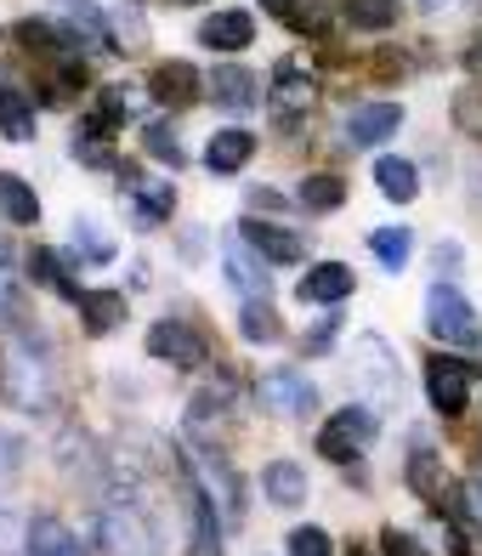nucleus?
Instances as JSON below:
<instances>
[{"instance_id": "obj_5", "label": "nucleus", "mask_w": 482, "mask_h": 556, "mask_svg": "<svg viewBox=\"0 0 482 556\" xmlns=\"http://www.w3.org/2000/svg\"><path fill=\"white\" fill-rule=\"evenodd\" d=\"M97 545L109 556H160V534L137 505H103L97 511Z\"/></svg>"}, {"instance_id": "obj_40", "label": "nucleus", "mask_w": 482, "mask_h": 556, "mask_svg": "<svg viewBox=\"0 0 482 556\" xmlns=\"http://www.w3.org/2000/svg\"><path fill=\"white\" fill-rule=\"evenodd\" d=\"M74 244H80L91 262H109L114 256V244L103 239V227H97V222H74Z\"/></svg>"}, {"instance_id": "obj_43", "label": "nucleus", "mask_w": 482, "mask_h": 556, "mask_svg": "<svg viewBox=\"0 0 482 556\" xmlns=\"http://www.w3.org/2000/svg\"><path fill=\"white\" fill-rule=\"evenodd\" d=\"M12 301V256H7V244H0V307Z\"/></svg>"}, {"instance_id": "obj_35", "label": "nucleus", "mask_w": 482, "mask_h": 556, "mask_svg": "<svg viewBox=\"0 0 482 556\" xmlns=\"http://www.w3.org/2000/svg\"><path fill=\"white\" fill-rule=\"evenodd\" d=\"M284 551H290V556H335V545H329V534H324L318 522H307V528H290Z\"/></svg>"}, {"instance_id": "obj_24", "label": "nucleus", "mask_w": 482, "mask_h": 556, "mask_svg": "<svg viewBox=\"0 0 482 556\" xmlns=\"http://www.w3.org/2000/svg\"><path fill=\"white\" fill-rule=\"evenodd\" d=\"M375 182H380V193H386V199H397V205H409V199L420 193V170H415L409 160L386 154V160H375Z\"/></svg>"}, {"instance_id": "obj_19", "label": "nucleus", "mask_w": 482, "mask_h": 556, "mask_svg": "<svg viewBox=\"0 0 482 556\" xmlns=\"http://www.w3.org/2000/svg\"><path fill=\"white\" fill-rule=\"evenodd\" d=\"M250 35H256V17L250 12H216L199 23V40L211 46V52H244Z\"/></svg>"}, {"instance_id": "obj_31", "label": "nucleus", "mask_w": 482, "mask_h": 556, "mask_svg": "<svg viewBox=\"0 0 482 556\" xmlns=\"http://www.w3.org/2000/svg\"><path fill=\"white\" fill-rule=\"evenodd\" d=\"M420 545H426V556H466L460 528L443 522V517H426V522H420Z\"/></svg>"}, {"instance_id": "obj_47", "label": "nucleus", "mask_w": 482, "mask_h": 556, "mask_svg": "<svg viewBox=\"0 0 482 556\" xmlns=\"http://www.w3.org/2000/svg\"><path fill=\"white\" fill-rule=\"evenodd\" d=\"M420 7H426V12H437V7H443V0H420Z\"/></svg>"}, {"instance_id": "obj_45", "label": "nucleus", "mask_w": 482, "mask_h": 556, "mask_svg": "<svg viewBox=\"0 0 482 556\" xmlns=\"http://www.w3.org/2000/svg\"><path fill=\"white\" fill-rule=\"evenodd\" d=\"M250 205H256V211H278V205H284V199H278V193H262V188H256V193H250Z\"/></svg>"}, {"instance_id": "obj_20", "label": "nucleus", "mask_w": 482, "mask_h": 556, "mask_svg": "<svg viewBox=\"0 0 482 556\" xmlns=\"http://www.w3.org/2000/svg\"><path fill=\"white\" fill-rule=\"evenodd\" d=\"M250 154H256V137H250V131H216L211 148H205V165L216 176H233V170L250 165Z\"/></svg>"}, {"instance_id": "obj_2", "label": "nucleus", "mask_w": 482, "mask_h": 556, "mask_svg": "<svg viewBox=\"0 0 482 556\" xmlns=\"http://www.w3.org/2000/svg\"><path fill=\"white\" fill-rule=\"evenodd\" d=\"M352 369H358V387H364V397H369V409H375V415L403 409L397 352L380 341V336H358V346H352Z\"/></svg>"}, {"instance_id": "obj_8", "label": "nucleus", "mask_w": 482, "mask_h": 556, "mask_svg": "<svg viewBox=\"0 0 482 556\" xmlns=\"http://www.w3.org/2000/svg\"><path fill=\"white\" fill-rule=\"evenodd\" d=\"M471 387H477V369H471V364L443 358V352L426 364V397H431V409H437L443 420H460V415H466Z\"/></svg>"}, {"instance_id": "obj_17", "label": "nucleus", "mask_w": 482, "mask_h": 556, "mask_svg": "<svg viewBox=\"0 0 482 556\" xmlns=\"http://www.w3.org/2000/svg\"><path fill=\"white\" fill-rule=\"evenodd\" d=\"M188 522H193V556H221V534H216V500L205 483L188 477Z\"/></svg>"}, {"instance_id": "obj_15", "label": "nucleus", "mask_w": 482, "mask_h": 556, "mask_svg": "<svg viewBox=\"0 0 482 556\" xmlns=\"http://www.w3.org/2000/svg\"><path fill=\"white\" fill-rule=\"evenodd\" d=\"M262 494H267V505H278V511L307 505V466H301V460H267Z\"/></svg>"}, {"instance_id": "obj_39", "label": "nucleus", "mask_w": 482, "mask_h": 556, "mask_svg": "<svg viewBox=\"0 0 482 556\" xmlns=\"http://www.w3.org/2000/svg\"><path fill=\"white\" fill-rule=\"evenodd\" d=\"M142 142H148V154H154L160 165H170V170H182V148H176V137H170V125H148V131H142Z\"/></svg>"}, {"instance_id": "obj_30", "label": "nucleus", "mask_w": 482, "mask_h": 556, "mask_svg": "<svg viewBox=\"0 0 482 556\" xmlns=\"http://www.w3.org/2000/svg\"><path fill=\"white\" fill-rule=\"evenodd\" d=\"M227 278H233L250 301H267V273L244 256V244H227Z\"/></svg>"}, {"instance_id": "obj_16", "label": "nucleus", "mask_w": 482, "mask_h": 556, "mask_svg": "<svg viewBox=\"0 0 482 556\" xmlns=\"http://www.w3.org/2000/svg\"><path fill=\"white\" fill-rule=\"evenodd\" d=\"M58 17L68 23V40H86L91 52H114L109 23H103V7H97V0H58Z\"/></svg>"}, {"instance_id": "obj_32", "label": "nucleus", "mask_w": 482, "mask_h": 556, "mask_svg": "<svg viewBox=\"0 0 482 556\" xmlns=\"http://www.w3.org/2000/svg\"><path fill=\"white\" fill-rule=\"evenodd\" d=\"M244 341H278L284 330H278V313L267 307V301H244V318H239Z\"/></svg>"}, {"instance_id": "obj_13", "label": "nucleus", "mask_w": 482, "mask_h": 556, "mask_svg": "<svg viewBox=\"0 0 482 556\" xmlns=\"http://www.w3.org/2000/svg\"><path fill=\"white\" fill-rule=\"evenodd\" d=\"M403 125V103H364L346 114V148H369V142H386Z\"/></svg>"}, {"instance_id": "obj_46", "label": "nucleus", "mask_w": 482, "mask_h": 556, "mask_svg": "<svg viewBox=\"0 0 482 556\" xmlns=\"http://www.w3.org/2000/svg\"><path fill=\"white\" fill-rule=\"evenodd\" d=\"M262 7H267V12H272V17H284V23H290V17H295V0H262Z\"/></svg>"}, {"instance_id": "obj_34", "label": "nucleus", "mask_w": 482, "mask_h": 556, "mask_svg": "<svg viewBox=\"0 0 482 556\" xmlns=\"http://www.w3.org/2000/svg\"><path fill=\"white\" fill-rule=\"evenodd\" d=\"M80 86H86V68H80V58H68L63 68H52L46 97H52V103H68V97H80Z\"/></svg>"}, {"instance_id": "obj_28", "label": "nucleus", "mask_w": 482, "mask_h": 556, "mask_svg": "<svg viewBox=\"0 0 482 556\" xmlns=\"http://www.w3.org/2000/svg\"><path fill=\"white\" fill-rule=\"evenodd\" d=\"M29 273H35V285H46V290L63 295V301H80V295H86L80 285H68V273H63V262L52 256V250H35V256H29Z\"/></svg>"}, {"instance_id": "obj_7", "label": "nucleus", "mask_w": 482, "mask_h": 556, "mask_svg": "<svg viewBox=\"0 0 482 556\" xmlns=\"http://www.w3.org/2000/svg\"><path fill=\"white\" fill-rule=\"evenodd\" d=\"M148 358H160L170 369H205L211 364V341L193 330L182 318H160L154 330H148Z\"/></svg>"}, {"instance_id": "obj_3", "label": "nucleus", "mask_w": 482, "mask_h": 556, "mask_svg": "<svg viewBox=\"0 0 482 556\" xmlns=\"http://www.w3.org/2000/svg\"><path fill=\"white\" fill-rule=\"evenodd\" d=\"M426 330L437 336L443 346H460V352L482 346V318L454 285H431L426 290Z\"/></svg>"}, {"instance_id": "obj_12", "label": "nucleus", "mask_w": 482, "mask_h": 556, "mask_svg": "<svg viewBox=\"0 0 482 556\" xmlns=\"http://www.w3.org/2000/svg\"><path fill=\"white\" fill-rule=\"evenodd\" d=\"M23 551H29V556H91L80 545V534H74L63 517H52V511L23 522Z\"/></svg>"}, {"instance_id": "obj_44", "label": "nucleus", "mask_w": 482, "mask_h": 556, "mask_svg": "<svg viewBox=\"0 0 482 556\" xmlns=\"http://www.w3.org/2000/svg\"><path fill=\"white\" fill-rule=\"evenodd\" d=\"M466 68H471V80L482 86V35L471 40V52H466Z\"/></svg>"}, {"instance_id": "obj_26", "label": "nucleus", "mask_w": 482, "mask_h": 556, "mask_svg": "<svg viewBox=\"0 0 482 556\" xmlns=\"http://www.w3.org/2000/svg\"><path fill=\"white\" fill-rule=\"evenodd\" d=\"M369 250H375V262L380 267H403V262H409L415 256V233H409V227H375V233H369Z\"/></svg>"}, {"instance_id": "obj_25", "label": "nucleus", "mask_w": 482, "mask_h": 556, "mask_svg": "<svg viewBox=\"0 0 482 556\" xmlns=\"http://www.w3.org/2000/svg\"><path fill=\"white\" fill-rule=\"evenodd\" d=\"M403 483H409V494H420V500H443V454H431V448L420 443V448L409 454Z\"/></svg>"}, {"instance_id": "obj_10", "label": "nucleus", "mask_w": 482, "mask_h": 556, "mask_svg": "<svg viewBox=\"0 0 482 556\" xmlns=\"http://www.w3.org/2000/svg\"><path fill=\"white\" fill-rule=\"evenodd\" d=\"M239 233H244V244L256 250L262 262H278V267H290V262H301L307 256V239L301 233H290V227H278V222H239Z\"/></svg>"}, {"instance_id": "obj_36", "label": "nucleus", "mask_w": 482, "mask_h": 556, "mask_svg": "<svg viewBox=\"0 0 482 556\" xmlns=\"http://www.w3.org/2000/svg\"><path fill=\"white\" fill-rule=\"evenodd\" d=\"M137 193V222H160V216H170V205H176V193L170 188H154V182H142V188H131Z\"/></svg>"}, {"instance_id": "obj_23", "label": "nucleus", "mask_w": 482, "mask_h": 556, "mask_svg": "<svg viewBox=\"0 0 482 556\" xmlns=\"http://www.w3.org/2000/svg\"><path fill=\"white\" fill-rule=\"evenodd\" d=\"M0 216L17 222V227H35V222H40V199H35V188L23 182V176H12V170H0Z\"/></svg>"}, {"instance_id": "obj_29", "label": "nucleus", "mask_w": 482, "mask_h": 556, "mask_svg": "<svg viewBox=\"0 0 482 556\" xmlns=\"http://www.w3.org/2000/svg\"><path fill=\"white\" fill-rule=\"evenodd\" d=\"M341 12L352 29H392L397 23V0H341Z\"/></svg>"}, {"instance_id": "obj_6", "label": "nucleus", "mask_w": 482, "mask_h": 556, "mask_svg": "<svg viewBox=\"0 0 482 556\" xmlns=\"http://www.w3.org/2000/svg\"><path fill=\"white\" fill-rule=\"evenodd\" d=\"M256 403L278 420H307V415H318V387L301 369H272L256 381Z\"/></svg>"}, {"instance_id": "obj_38", "label": "nucleus", "mask_w": 482, "mask_h": 556, "mask_svg": "<svg viewBox=\"0 0 482 556\" xmlns=\"http://www.w3.org/2000/svg\"><path fill=\"white\" fill-rule=\"evenodd\" d=\"M454 125H460L466 137H482V86H466L454 97Z\"/></svg>"}, {"instance_id": "obj_9", "label": "nucleus", "mask_w": 482, "mask_h": 556, "mask_svg": "<svg viewBox=\"0 0 482 556\" xmlns=\"http://www.w3.org/2000/svg\"><path fill=\"white\" fill-rule=\"evenodd\" d=\"M313 103H318V80H313V74L295 68V63H278L272 91H267L272 119H278V125H295L301 114H313Z\"/></svg>"}, {"instance_id": "obj_4", "label": "nucleus", "mask_w": 482, "mask_h": 556, "mask_svg": "<svg viewBox=\"0 0 482 556\" xmlns=\"http://www.w3.org/2000/svg\"><path fill=\"white\" fill-rule=\"evenodd\" d=\"M375 432H380V415L369 409V403H346L341 415L324 420L318 454H324V460H335V466H346V460H358V454L375 443Z\"/></svg>"}, {"instance_id": "obj_42", "label": "nucleus", "mask_w": 482, "mask_h": 556, "mask_svg": "<svg viewBox=\"0 0 482 556\" xmlns=\"http://www.w3.org/2000/svg\"><path fill=\"white\" fill-rule=\"evenodd\" d=\"M17 466H23V443L12 432H0V483H12Z\"/></svg>"}, {"instance_id": "obj_21", "label": "nucleus", "mask_w": 482, "mask_h": 556, "mask_svg": "<svg viewBox=\"0 0 482 556\" xmlns=\"http://www.w3.org/2000/svg\"><path fill=\"white\" fill-rule=\"evenodd\" d=\"M74 307H80L91 336H109V330H119V324H125V295L119 290H86Z\"/></svg>"}, {"instance_id": "obj_27", "label": "nucleus", "mask_w": 482, "mask_h": 556, "mask_svg": "<svg viewBox=\"0 0 482 556\" xmlns=\"http://www.w3.org/2000/svg\"><path fill=\"white\" fill-rule=\"evenodd\" d=\"M301 205L318 211V216L341 211L346 205V182H341V176H307V182H301Z\"/></svg>"}, {"instance_id": "obj_1", "label": "nucleus", "mask_w": 482, "mask_h": 556, "mask_svg": "<svg viewBox=\"0 0 482 556\" xmlns=\"http://www.w3.org/2000/svg\"><path fill=\"white\" fill-rule=\"evenodd\" d=\"M0 392H7L12 409H52L58 397V381H52V364H46V352H35L29 336H7L0 341Z\"/></svg>"}, {"instance_id": "obj_48", "label": "nucleus", "mask_w": 482, "mask_h": 556, "mask_svg": "<svg viewBox=\"0 0 482 556\" xmlns=\"http://www.w3.org/2000/svg\"><path fill=\"white\" fill-rule=\"evenodd\" d=\"M176 7H193V0H176Z\"/></svg>"}, {"instance_id": "obj_14", "label": "nucleus", "mask_w": 482, "mask_h": 556, "mask_svg": "<svg viewBox=\"0 0 482 556\" xmlns=\"http://www.w3.org/2000/svg\"><path fill=\"white\" fill-rule=\"evenodd\" d=\"M148 91H154L165 109H188V103H199L205 80H199L193 63H160L154 74H148Z\"/></svg>"}, {"instance_id": "obj_41", "label": "nucleus", "mask_w": 482, "mask_h": 556, "mask_svg": "<svg viewBox=\"0 0 482 556\" xmlns=\"http://www.w3.org/2000/svg\"><path fill=\"white\" fill-rule=\"evenodd\" d=\"M380 556H426V545L409 528H380Z\"/></svg>"}, {"instance_id": "obj_11", "label": "nucleus", "mask_w": 482, "mask_h": 556, "mask_svg": "<svg viewBox=\"0 0 482 556\" xmlns=\"http://www.w3.org/2000/svg\"><path fill=\"white\" fill-rule=\"evenodd\" d=\"M211 97H216V109H227V114H250L262 103V80L250 68H239V63H221V68H211Z\"/></svg>"}, {"instance_id": "obj_18", "label": "nucleus", "mask_w": 482, "mask_h": 556, "mask_svg": "<svg viewBox=\"0 0 482 556\" xmlns=\"http://www.w3.org/2000/svg\"><path fill=\"white\" fill-rule=\"evenodd\" d=\"M352 267H341V262H318V267H307V278H301V301H318V307H335V301H346L352 295Z\"/></svg>"}, {"instance_id": "obj_33", "label": "nucleus", "mask_w": 482, "mask_h": 556, "mask_svg": "<svg viewBox=\"0 0 482 556\" xmlns=\"http://www.w3.org/2000/svg\"><path fill=\"white\" fill-rule=\"evenodd\" d=\"M125 114H131V86H109L103 103H97V114L86 125H97V131H114V125H125Z\"/></svg>"}, {"instance_id": "obj_37", "label": "nucleus", "mask_w": 482, "mask_h": 556, "mask_svg": "<svg viewBox=\"0 0 482 556\" xmlns=\"http://www.w3.org/2000/svg\"><path fill=\"white\" fill-rule=\"evenodd\" d=\"M454 517L482 528V477H466V483H454Z\"/></svg>"}, {"instance_id": "obj_22", "label": "nucleus", "mask_w": 482, "mask_h": 556, "mask_svg": "<svg viewBox=\"0 0 482 556\" xmlns=\"http://www.w3.org/2000/svg\"><path fill=\"white\" fill-rule=\"evenodd\" d=\"M0 131H7V142H35V97L0 86Z\"/></svg>"}]
</instances>
